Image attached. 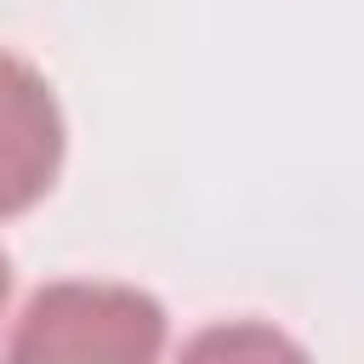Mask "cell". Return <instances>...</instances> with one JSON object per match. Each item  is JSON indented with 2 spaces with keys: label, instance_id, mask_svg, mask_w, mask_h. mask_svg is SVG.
<instances>
[{
  "label": "cell",
  "instance_id": "cell-2",
  "mask_svg": "<svg viewBox=\"0 0 364 364\" xmlns=\"http://www.w3.org/2000/svg\"><path fill=\"white\" fill-rule=\"evenodd\" d=\"M63 171V108L40 68L0 51V216L51 193Z\"/></svg>",
  "mask_w": 364,
  "mask_h": 364
},
{
  "label": "cell",
  "instance_id": "cell-1",
  "mask_svg": "<svg viewBox=\"0 0 364 364\" xmlns=\"http://www.w3.org/2000/svg\"><path fill=\"white\" fill-rule=\"evenodd\" d=\"M165 313L131 284H46L6 341L11 358H159Z\"/></svg>",
  "mask_w": 364,
  "mask_h": 364
},
{
  "label": "cell",
  "instance_id": "cell-3",
  "mask_svg": "<svg viewBox=\"0 0 364 364\" xmlns=\"http://www.w3.org/2000/svg\"><path fill=\"white\" fill-rule=\"evenodd\" d=\"M6 296H11V262L0 256V313H6Z\"/></svg>",
  "mask_w": 364,
  "mask_h": 364
}]
</instances>
